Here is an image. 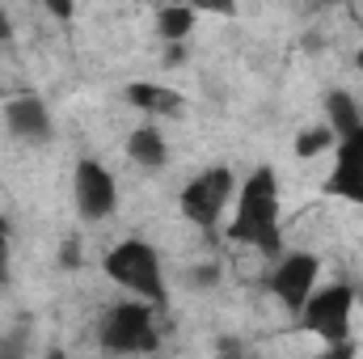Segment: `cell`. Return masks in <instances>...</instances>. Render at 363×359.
<instances>
[{"instance_id": "obj_19", "label": "cell", "mask_w": 363, "mask_h": 359, "mask_svg": "<svg viewBox=\"0 0 363 359\" xmlns=\"http://www.w3.org/2000/svg\"><path fill=\"white\" fill-rule=\"evenodd\" d=\"M60 258H64V267H77V263H81V245H77V241H64V254H60Z\"/></svg>"}, {"instance_id": "obj_4", "label": "cell", "mask_w": 363, "mask_h": 359, "mask_svg": "<svg viewBox=\"0 0 363 359\" xmlns=\"http://www.w3.org/2000/svg\"><path fill=\"white\" fill-rule=\"evenodd\" d=\"M351 317H355V287L351 283H330L308 296L300 309V326L321 338V347L351 343Z\"/></svg>"}, {"instance_id": "obj_6", "label": "cell", "mask_w": 363, "mask_h": 359, "mask_svg": "<svg viewBox=\"0 0 363 359\" xmlns=\"http://www.w3.org/2000/svg\"><path fill=\"white\" fill-rule=\"evenodd\" d=\"M317 275H321V258L317 254H283L271 270V292L287 313H300L308 304V296L317 292Z\"/></svg>"}, {"instance_id": "obj_5", "label": "cell", "mask_w": 363, "mask_h": 359, "mask_svg": "<svg viewBox=\"0 0 363 359\" xmlns=\"http://www.w3.org/2000/svg\"><path fill=\"white\" fill-rule=\"evenodd\" d=\"M228 207H233V170L228 165H211L182 186V216L199 228H216Z\"/></svg>"}, {"instance_id": "obj_9", "label": "cell", "mask_w": 363, "mask_h": 359, "mask_svg": "<svg viewBox=\"0 0 363 359\" xmlns=\"http://www.w3.org/2000/svg\"><path fill=\"white\" fill-rule=\"evenodd\" d=\"M4 127L21 144H47L51 131H55L51 110L38 97H13V101H4Z\"/></svg>"}, {"instance_id": "obj_11", "label": "cell", "mask_w": 363, "mask_h": 359, "mask_svg": "<svg viewBox=\"0 0 363 359\" xmlns=\"http://www.w3.org/2000/svg\"><path fill=\"white\" fill-rule=\"evenodd\" d=\"M123 97L135 106V110H144V114H178L182 110V97L174 89H165V85H152V81H131Z\"/></svg>"}, {"instance_id": "obj_20", "label": "cell", "mask_w": 363, "mask_h": 359, "mask_svg": "<svg viewBox=\"0 0 363 359\" xmlns=\"http://www.w3.org/2000/svg\"><path fill=\"white\" fill-rule=\"evenodd\" d=\"M9 34H13V21H9V13H4V9H0V43H4V38H9Z\"/></svg>"}, {"instance_id": "obj_2", "label": "cell", "mask_w": 363, "mask_h": 359, "mask_svg": "<svg viewBox=\"0 0 363 359\" xmlns=\"http://www.w3.org/2000/svg\"><path fill=\"white\" fill-rule=\"evenodd\" d=\"M101 270L123 287L131 292V300H144L152 309H165L169 304V283H165V267H161V254L140 241V237H127L118 241L106 258H101Z\"/></svg>"}, {"instance_id": "obj_7", "label": "cell", "mask_w": 363, "mask_h": 359, "mask_svg": "<svg viewBox=\"0 0 363 359\" xmlns=\"http://www.w3.org/2000/svg\"><path fill=\"white\" fill-rule=\"evenodd\" d=\"M72 199H77V211L81 220H106L118 203V186H114V174L101 165V161H81L77 174H72Z\"/></svg>"}, {"instance_id": "obj_13", "label": "cell", "mask_w": 363, "mask_h": 359, "mask_svg": "<svg viewBox=\"0 0 363 359\" xmlns=\"http://www.w3.org/2000/svg\"><path fill=\"white\" fill-rule=\"evenodd\" d=\"M190 30H194V9H186V4H165V9H157V34H161L169 47H182Z\"/></svg>"}, {"instance_id": "obj_15", "label": "cell", "mask_w": 363, "mask_h": 359, "mask_svg": "<svg viewBox=\"0 0 363 359\" xmlns=\"http://www.w3.org/2000/svg\"><path fill=\"white\" fill-rule=\"evenodd\" d=\"M0 359H26V330H9L0 338Z\"/></svg>"}, {"instance_id": "obj_3", "label": "cell", "mask_w": 363, "mask_h": 359, "mask_svg": "<svg viewBox=\"0 0 363 359\" xmlns=\"http://www.w3.org/2000/svg\"><path fill=\"white\" fill-rule=\"evenodd\" d=\"M97 338L110 355H148L157 351V309L144 304V300H123V304H110L101 326H97Z\"/></svg>"}, {"instance_id": "obj_22", "label": "cell", "mask_w": 363, "mask_h": 359, "mask_svg": "<svg viewBox=\"0 0 363 359\" xmlns=\"http://www.w3.org/2000/svg\"><path fill=\"white\" fill-rule=\"evenodd\" d=\"M43 359H68V355H64L60 347H51V351H47V355H43Z\"/></svg>"}, {"instance_id": "obj_23", "label": "cell", "mask_w": 363, "mask_h": 359, "mask_svg": "<svg viewBox=\"0 0 363 359\" xmlns=\"http://www.w3.org/2000/svg\"><path fill=\"white\" fill-rule=\"evenodd\" d=\"M355 64H359V72H363V43H359V51H355Z\"/></svg>"}, {"instance_id": "obj_14", "label": "cell", "mask_w": 363, "mask_h": 359, "mask_svg": "<svg viewBox=\"0 0 363 359\" xmlns=\"http://www.w3.org/2000/svg\"><path fill=\"white\" fill-rule=\"evenodd\" d=\"M325 148H338V140H334V131L321 123V127H304L300 136H296V157H317V153H325Z\"/></svg>"}, {"instance_id": "obj_24", "label": "cell", "mask_w": 363, "mask_h": 359, "mask_svg": "<svg viewBox=\"0 0 363 359\" xmlns=\"http://www.w3.org/2000/svg\"><path fill=\"white\" fill-rule=\"evenodd\" d=\"M355 304H363V283L355 287Z\"/></svg>"}, {"instance_id": "obj_12", "label": "cell", "mask_w": 363, "mask_h": 359, "mask_svg": "<svg viewBox=\"0 0 363 359\" xmlns=\"http://www.w3.org/2000/svg\"><path fill=\"white\" fill-rule=\"evenodd\" d=\"M325 114H330V131H334V140H347L351 131H359L363 127V114H359V106H355V97L351 93H342V89H334L330 97H325Z\"/></svg>"}, {"instance_id": "obj_8", "label": "cell", "mask_w": 363, "mask_h": 359, "mask_svg": "<svg viewBox=\"0 0 363 359\" xmlns=\"http://www.w3.org/2000/svg\"><path fill=\"white\" fill-rule=\"evenodd\" d=\"M325 194H338V199L363 207V127L351 131L347 140H338L334 170H330V178H325Z\"/></svg>"}, {"instance_id": "obj_1", "label": "cell", "mask_w": 363, "mask_h": 359, "mask_svg": "<svg viewBox=\"0 0 363 359\" xmlns=\"http://www.w3.org/2000/svg\"><path fill=\"white\" fill-rule=\"evenodd\" d=\"M228 237L237 245H258L262 254L283 258V241H279V178H274L271 165H258L245 178L237 203H233Z\"/></svg>"}, {"instance_id": "obj_16", "label": "cell", "mask_w": 363, "mask_h": 359, "mask_svg": "<svg viewBox=\"0 0 363 359\" xmlns=\"http://www.w3.org/2000/svg\"><path fill=\"white\" fill-rule=\"evenodd\" d=\"M216 359H250V355H245V347H241L237 338H224V343L216 347Z\"/></svg>"}, {"instance_id": "obj_21", "label": "cell", "mask_w": 363, "mask_h": 359, "mask_svg": "<svg viewBox=\"0 0 363 359\" xmlns=\"http://www.w3.org/2000/svg\"><path fill=\"white\" fill-rule=\"evenodd\" d=\"M0 245H9V220L0 216Z\"/></svg>"}, {"instance_id": "obj_18", "label": "cell", "mask_w": 363, "mask_h": 359, "mask_svg": "<svg viewBox=\"0 0 363 359\" xmlns=\"http://www.w3.org/2000/svg\"><path fill=\"white\" fill-rule=\"evenodd\" d=\"M9 275H13V254H9V245H0V287L9 283Z\"/></svg>"}, {"instance_id": "obj_17", "label": "cell", "mask_w": 363, "mask_h": 359, "mask_svg": "<svg viewBox=\"0 0 363 359\" xmlns=\"http://www.w3.org/2000/svg\"><path fill=\"white\" fill-rule=\"evenodd\" d=\"M317 359H355V343H338V347H321Z\"/></svg>"}, {"instance_id": "obj_10", "label": "cell", "mask_w": 363, "mask_h": 359, "mask_svg": "<svg viewBox=\"0 0 363 359\" xmlns=\"http://www.w3.org/2000/svg\"><path fill=\"white\" fill-rule=\"evenodd\" d=\"M127 157L140 165V170H161L165 161H169V148H165V136L152 127V123H144V127H135L131 136H127Z\"/></svg>"}]
</instances>
